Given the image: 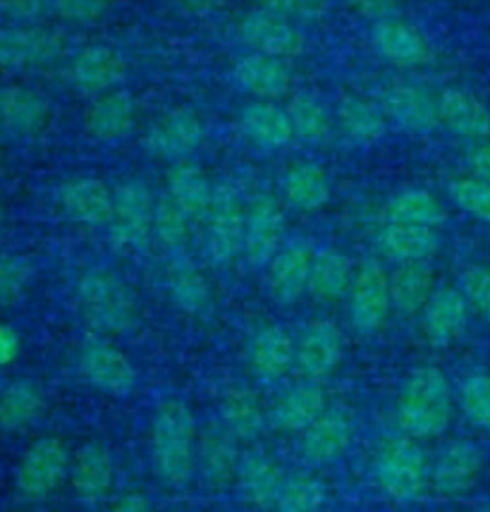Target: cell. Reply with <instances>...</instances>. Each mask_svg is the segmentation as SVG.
Listing matches in <instances>:
<instances>
[{
  "mask_svg": "<svg viewBox=\"0 0 490 512\" xmlns=\"http://www.w3.org/2000/svg\"><path fill=\"white\" fill-rule=\"evenodd\" d=\"M347 8L357 12L359 17H366L373 24L395 17L397 12V0H345Z\"/></svg>",
  "mask_w": 490,
  "mask_h": 512,
  "instance_id": "obj_53",
  "label": "cell"
},
{
  "mask_svg": "<svg viewBox=\"0 0 490 512\" xmlns=\"http://www.w3.org/2000/svg\"><path fill=\"white\" fill-rule=\"evenodd\" d=\"M70 472V450L60 438L46 436L34 441L22 455L15 472V489L29 503L51 498Z\"/></svg>",
  "mask_w": 490,
  "mask_h": 512,
  "instance_id": "obj_5",
  "label": "cell"
},
{
  "mask_svg": "<svg viewBox=\"0 0 490 512\" xmlns=\"http://www.w3.org/2000/svg\"><path fill=\"white\" fill-rule=\"evenodd\" d=\"M294 130V139L302 144L318 146L330 137V113L326 103L311 91H297L285 106Z\"/></svg>",
  "mask_w": 490,
  "mask_h": 512,
  "instance_id": "obj_41",
  "label": "cell"
},
{
  "mask_svg": "<svg viewBox=\"0 0 490 512\" xmlns=\"http://www.w3.org/2000/svg\"><path fill=\"white\" fill-rule=\"evenodd\" d=\"M392 309L390 276L378 259H364L349 290V321L359 335L381 331Z\"/></svg>",
  "mask_w": 490,
  "mask_h": 512,
  "instance_id": "obj_9",
  "label": "cell"
},
{
  "mask_svg": "<svg viewBox=\"0 0 490 512\" xmlns=\"http://www.w3.org/2000/svg\"><path fill=\"white\" fill-rule=\"evenodd\" d=\"M32 261L15 252H0V307H10L27 292L32 280Z\"/></svg>",
  "mask_w": 490,
  "mask_h": 512,
  "instance_id": "obj_48",
  "label": "cell"
},
{
  "mask_svg": "<svg viewBox=\"0 0 490 512\" xmlns=\"http://www.w3.org/2000/svg\"><path fill=\"white\" fill-rule=\"evenodd\" d=\"M283 197L292 209L314 213L330 201L328 173L318 163L299 161L283 175Z\"/></svg>",
  "mask_w": 490,
  "mask_h": 512,
  "instance_id": "obj_37",
  "label": "cell"
},
{
  "mask_svg": "<svg viewBox=\"0 0 490 512\" xmlns=\"http://www.w3.org/2000/svg\"><path fill=\"white\" fill-rule=\"evenodd\" d=\"M479 512H490V505H486V508H481Z\"/></svg>",
  "mask_w": 490,
  "mask_h": 512,
  "instance_id": "obj_59",
  "label": "cell"
},
{
  "mask_svg": "<svg viewBox=\"0 0 490 512\" xmlns=\"http://www.w3.org/2000/svg\"><path fill=\"white\" fill-rule=\"evenodd\" d=\"M110 512H153V505L144 493L134 491V493H127V496H122Z\"/></svg>",
  "mask_w": 490,
  "mask_h": 512,
  "instance_id": "obj_56",
  "label": "cell"
},
{
  "mask_svg": "<svg viewBox=\"0 0 490 512\" xmlns=\"http://www.w3.org/2000/svg\"><path fill=\"white\" fill-rule=\"evenodd\" d=\"M354 261L333 247L316 249L309 273V295L318 302H338L349 295L354 283Z\"/></svg>",
  "mask_w": 490,
  "mask_h": 512,
  "instance_id": "obj_32",
  "label": "cell"
},
{
  "mask_svg": "<svg viewBox=\"0 0 490 512\" xmlns=\"http://www.w3.org/2000/svg\"><path fill=\"white\" fill-rule=\"evenodd\" d=\"M232 79L242 91L256 96V101H275L290 94L294 72L283 58L249 53L232 67Z\"/></svg>",
  "mask_w": 490,
  "mask_h": 512,
  "instance_id": "obj_22",
  "label": "cell"
},
{
  "mask_svg": "<svg viewBox=\"0 0 490 512\" xmlns=\"http://www.w3.org/2000/svg\"><path fill=\"white\" fill-rule=\"evenodd\" d=\"M168 197L187 213L192 221H201L206 218L208 209L213 201V185L204 173V168L194 161H177L173 168L168 170Z\"/></svg>",
  "mask_w": 490,
  "mask_h": 512,
  "instance_id": "obj_33",
  "label": "cell"
},
{
  "mask_svg": "<svg viewBox=\"0 0 490 512\" xmlns=\"http://www.w3.org/2000/svg\"><path fill=\"white\" fill-rule=\"evenodd\" d=\"M285 211L273 194L261 192L251 197L244 225L242 256L254 268H268L285 245Z\"/></svg>",
  "mask_w": 490,
  "mask_h": 512,
  "instance_id": "obj_10",
  "label": "cell"
},
{
  "mask_svg": "<svg viewBox=\"0 0 490 512\" xmlns=\"http://www.w3.org/2000/svg\"><path fill=\"white\" fill-rule=\"evenodd\" d=\"M436 292V273L428 261H409L397 264L390 273V297L392 309L400 314H416L426 307Z\"/></svg>",
  "mask_w": 490,
  "mask_h": 512,
  "instance_id": "obj_36",
  "label": "cell"
},
{
  "mask_svg": "<svg viewBox=\"0 0 490 512\" xmlns=\"http://www.w3.org/2000/svg\"><path fill=\"white\" fill-rule=\"evenodd\" d=\"M385 120L404 132L426 134L440 123L438 99L416 84H390L381 94Z\"/></svg>",
  "mask_w": 490,
  "mask_h": 512,
  "instance_id": "obj_18",
  "label": "cell"
},
{
  "mask_svg": "<svg viewBox=\"0 0 490 512\" xmlns=\"http://www.w3.org/2000/svg\"><path fill=\"white\" fill-rule=\"evenodd\" d=\"M459 292L469 302L471 312H476L483 321L490 323V266L471 264L459 273Z\"/></svg>",
  "mask_w": 490,
  "mask_h": 512,
  "instance_id": "obj_49",
  "label": "cell"
},
{
  "mask_svg": "<svg viewBox=\"0 0 490 512\" xmlns=\"http://www.w3.org/2000/svg\"><path fill=\"white\" fill-rule=\"evenodd\" d=\"M79 371L84 381L101 393L125 398L137 386V369L130 357L101 338H91L79 350Z\"/></svg>",
  "mask_w": 490,
  "mask_h": 512,
  "instance_id": "obj_11",
  "label": "cell"
},
{
  "mask_svg": "<svg viewBox=\"0 0 490 512\" xmlns=\"http://www.w3.org/2000/svg\"><path fill=\"white\" fill-rule=\"evenodd\" d=\"M113 0H51V10L63 22L91 24L101 20L110 10Z\"/></svg>",
  "mask_w": 490,
  "mask_h": 512,
  "instance_id": "obj_51",
  "label": "cell"
},
{
  "mask_svg": "<svg viewBox=\"0 0 490 512\" xmlns=\"http://www.w3.org/2000/svg\"><path fill=\"white\" fill-rule=\"evenodd\" d=\"M378 247L395 264L428 261L440 249V237L436 228L388 221L381 235H378Z\"/></svg>",
  "mask_w": 490,
  "mask_h": 512,
  "instance_id": "obj_35",
  "label": "cell"
},
{
  "mask_svg": "<svg viewBox=\"0 0 490 512\" xmlns=\"http://www.w3.org/2000/svg\"><path fill=\"white\" fill-rule=\"evenodd\" d=\"M72 489L84 505H98L113 489L115 467L108 448L101 443H87L77 450L70 467Z\"/></svg>",
  "mask_w": 490,
  "mask_h": 512,
  "instance_id": "obj_27",
  "label": "cell"
},
{
  "mask_svg": "<svg viewBox=\"0 0 490 512\" xmlns=\"http://www.w3.org/2000/svg\"><path fill=\"white\" fill-rule=\"evenodd\" d=\"M240 127L251 144L263 151H280L292 144L290 115L273 101H251L240 111Z\"/></svg>",
  "mask_w": 490,
  "mask_h": 512,
  "instance_id": "obj_30",
  "label": "cell"
},
{
  "mask_svg": "<svg viewBox=\"0 0 490 512\" xmlns=\"http://www.w3.org/2000/svg\"><path fill=\"white\" fill-rule=\"evenodd\" d=\"M297 359V340L283 326H263L249 343V364L261 383H278Z\"/></svg>",
  "mask_w": 490,
  "mask_h": 512,
  "instance_id": "obj_26",
  "label": "cell"
},
{
  "mask_svg": "<svg viewBox=\"0 0 490 512\" xmlns=\"http://www.w3.org/2000/svg\"><path fill=\"white\" fill-rule=\"evenodd\" d=\"M457 405L474 429L490 434V374L471 371L464 376L457 390Z\"/></svg>",
  "mask_w": 490,
  "mask_h": 512,
  "instance_id": "obj_45",
  "label": "cell"
},
{
  "mask_svg": "<svg viewBox=\"0 0 490 512\" xmlns=\"http://www.w3.org/2000/svg\"><path fill=\"white\" fill-rule=\"evenodd\" d=\"M180 3V8L187 12V15H194V17H206L211 15V12H216L218 8H223L228 0H177Z\"/></svg>",
  "mask_w": 490,
  "mask_h": 512,
  "instance_id": "obj_57",
  "label": "cell"
},
{
  "mask_svg": "<svg viewBox=\"0 0 490 512\" xmlns=\"http://www.w3.org/2000/svg\"><path fill=\"white\" fill-rule=\"evenodd\" d=\"M326 508V486L311 474H292L285 477L283 489H280L278 512H323Z\"/></svg>",
  "mask_w": 490,
  "mask_h": 512,
  "instance_id": "obj_46",
  "label": "cell"
},
{
  "mask_svg": "<svg viewBox=\"0 0 490 512\" xmlns=\"http://www.w3.org/2000/svg\"><path fill=\"white\" fill-rule=\"evenodd\" d=\"M196 457L199 441L192 410L180 398L163 400L151 424V460L158 479L168 486L187 484L196 469Z\"/></svg>",
  "mask_w": 490,
  "mask_h": 512,
  "instance_id": "obj_1",
  "label": "cell"
},
{
  "mask_svg": "<svg viewBox=\"0 0 490 512\" xmlns=\"http://www.w3.org/2000/svg\"><path fill=\"white\" fill-rule=\"evenodd\" d=\"M70 75L79 91L91 96H103L108 91H115L125 82L127 63L118 48L94 44L82 48L72 58Z\"/></svg>",
  "mask_w": 490,
  "mask_h": 512,
  "instance_id": "obj_19",
  "label": "cell"
},
{
  "mask_svg": "<svg viewBox=\"0 0 490 512\" xmlns=\"http://www.w3.org/2000/svg\"><path fill=\"white\" fill-rule=\"evenodd\" d=\"M65 36L41 24L0 27V67L22 72L46 67L63 56Z\"/></svg>",
  "mask_w": 490,
  "mask_h": 512,
  "instance_id": "obj_8",
  "label": "cell"
},
{
  "mask_svg": "<svg viewBox=\"0 0 490 512\" xmlns=\"http://www.w3.org/2000/svg\"><path fill=\"white\" fill-rule=\"evenodd\" d=\"M452 407L455 393L443 369L419 367L409 374L397 400V422L416 441L438 438L452 422Z\"/></svg>",
  "mask_w": 490,
  "mask_h": 512,
  "instance_id": "obj_2",
  "label": "cell"
},
{
  "mask_svg": "<svg viewBox=\"0 0 490 512\" xmlns=\"http://www.w3.org/2000/svg\"><path fill=\"white\" fill-rule=\"evenodd\" d=\"M60 211L72 223L101 228L113 218V190L101 178H72L58 192Z\"/></svg>",
  "mask_w": 490,
  "mask_h": 512,
  "instance_id": "obj_20",
  "label": "cell"
},
{
  "mask_svg": "<svg viewBox=\"0 0 490 512\" xmlns=\"http://www.w3.org/2000/svg\"><path fill=\"white\" fill-rule=\"evenodd\" d=\"M328 410L326 393L318 386V381H302L287 388L271 410V422L275 429L302 434L311 424Z\"/></svg>",
  "mask_w": 490,
  "mask_h": 512,
  "instance_id": "obj_28",
  "label": "cell"
},
{
  "mask_svg": "<svg viewBox=\"0 0 490 512\" xmlns=\"http://www.w3.org/2000/svg\"><path fill=\"white\" fill-rule=\"evenodd\" d=\"M378 489L395 503H412L431 484V465L416 438H390L373 462Z\"/></svg>",
  "mask_w": 490,
  "mask_h": 512,
  "instance_id": "obj_4",
  "label": "cell"
},
{
  "mask_svg": "<svg viewBox=\"0 0 490 512\" xmlns=\"http://www.w3.org/2000/svg\"><path fill=\"white\" fill-rule=\"evenodd\" d=\"M237 36L251 53L290 60L304 51V34L287 17L268 10H251L237 24Z\"/></svg>",
  "mask_w": 490,
  "mask_h": 512,
  "instance_id": "obj_12",
  "label": "cell"
},
{
  "mask_svg": "<svg viewBox=\"0 0 490 512\" xmlns=\"http://www.w3.org/2000/svg\"><path fill=\"white\" fill-rule=\"evenodd\" d=\"M153 209L156 199L144 180L132 178L113 190V218L110 240L122 249L139 252L153 237Z\"/></svg>",
  "mask_w": 490,
  "mask_h": 512,
  "instance_id": "obj_7",
  "label": "cell"
},
{
  "mask_svg": "<svg viewBox=\"0 0 490 512\" xmlns=\"http://www.w3.org/2000/svg\"><path fill=\"white\" fill-rule=\"evenodd\" d=\"M51 10V0H0V15L15 24H36Z\"/></svg>",
  "mask_w": 490,
  "mask_h": 512,
  "instance_id": "obj_52",
  "label": "cell"
},
{
  "mask_svg": "<svg viewBox=\"0 0 490 512\" xmlns=\"http://www.w3.org/2000/svg\"><path fill=\"white\" fill-rule=\"evenodd\" d=\"M139 106L130 91H108L91 103L87 115H84V127L96 142L118 144L125 142L137 127Z\"/></svg>",
  "mask_w": 490,
  "mask_h": 512,
  "instance_id": "obj_21",
  "label": "cell"
},
{
  "mask_svg": "<svg viewBox=\"0 0 490 512\" xmlns=\"http://www.w3.org/2000/svg\"><path fill=\"white\" fill-rule=\"evenodd\" d=\"M471 307L459 288H438L421 309V331L436 347L450 345L469 323Z\"/></svg>",
  "mask_w": 490,
  "mask_h": 512,
  "instance_id": "obj_25",
  "label": "cell"
},
{
  "mask_svg": "<svg viewBox=\"0 0 490 512\" xmlns=\"http://www.w3.org/2000/svg\"><path fill=\"white\" fill-rule=\"evenodd\" d=\"M168 292L175 307L189 316H204L213 307L211 285L187 252L170 256Z\"/></svg>",
  "mask_w": 490,
  "mask_h": 512,
  "instance_id": "obj_31",
  "label": "cell"
},
{
  "mask_svg": "<svg viewBox=\"0 0 490 512\" xmlns=\"http://www.w3.org/2000/svg\"><path fill=\"white\" fill-rule=\"evenodd\" d=\"M218 412L223 429L237 441H254L266 429V412L259 395L247 386H230L225 390Z\"/></svg>",
  "mask_w": 490,
  "mask_h": 512,
  "instance_id": "obj_34",
  "label": "cell"
},
{
  "mask_svg": "<svg viewBox=\"0 0 490 512\" xmlns=\"http://www.w3.org/2000/svg\"><path fill=\"white\" fill-rule=\"evenodd\" d=\"M440 123L471 144L490 139V108L467 89L445 87L438 96Z\"/></svg>",
  "mask_w": 490,
  "mask_h": 512,
  "instance_id": "obj_24",
  "label": "cell"
},
{
  "mask_svg": "<svg viewBox=\"0 0 490 512\" xmlns=\"http://www.w3.org/2000/svg\"><path fill=\"white\" fill-rule=\"evenodd\" d=\"M447 197L474 221L490 225V182H483L474 175L455 178L447 182Z\"/></svg>",
  "mask_w": 490,
  "mask_h": 512,
  "instance_id": "obj_47",
  "label": "cell"
},
{
  "mask_svg": "<svg viewBox=\"0 0 490 512\" xmlns=\"http://www.w3.org/2000/svg\"><path fill=\"white\" fill-rule=\"evenodd\" d=\"M22 338L8 323H0V367H8L20 357Z\"/></svg>",
  "mask_w": 490,
  "mask_h": 512,
  "instance_id": "obj_55",
  "label": "cell"
},
{
  "mask_svg": "<svg viewBox=\"0 0 490 512\" xmlns=\"http://www.w3.org/2000/svg\"><path fill=\"white\" fill-rule=\"evenodd\" d=\"M51 115V103L41 91L24 84L0 87V127L12 134H36Z\"/></svg>",
  "mask_w": 490,
  "mask_h": 512,
  "instance_id": "obj_29",
  "label": "cell"
},
{
  "mask_svg": "<svg viewBox=\"0 0 490 512\" xmlns=\"http://www.w3.org/2000/svg\"><path fill=\"white\" fill-rule=\"evenodd\" d=\"M189 228H192V218L168 194L156 201V209H153V240L168 252V256L187 252Z\"/></svg>",
  "mask_w": 490,
  "mask_h": 512,
  "instance_id": "obj_44",
  "label": "cell"
},
{
  "mask_svg": "<svg viewBox=\"0 0 490 512\" xmlns=\"http://www.w3.org/2000/svg\"><path fill=\"white\" fill-rule=\"evenodd\" d=\"M342 352H345V343H342L340 328L333 321L316 319L306 323L299 333L294 364L309 381H321L338 369Z\"/></svg>",
  "mask_w": 490,
  "mask_h": 512,
  "instance_id": "obj_15",
  "label": "cell"
},
{
  "mask_svg": "<svg viewBox=\"0 0 490 512\" xmlns=\"http://www.w3.org/2000/svg\"><path fill=\"white\" fill-rule=\"evenodd\" d=\"M3 216H5V209H3V199H0V223H3Z\"/></svg>",
  "mask_w": 490,
  "mask_h": 512,
  "instance_id": "obj_58",
  "label": "cell"
},
{
  "mask_svg": "<svg viewBox=\"0 0 490 512\" xmlns=\"http://www.w3.org/2000/svg\"><path fill=\"white\" fill-rule=\"evenodd\" d=\"M232 441L235 438L225 429H220L199 443L196 467L201 469V477H204L206 484L216 486V489L228 484L240 469V460H237V450L232 446Z\"/></svg>",
  "mask_w": 490,
  "mask_h": 512,
  "instance_id": "obj_42",
  "label": "cell"
},
{
  "mask_svg": "<svg viewBox=\"0 0 490 512\" xmlns=\"http://www.w3.org/2000/svg\"><path fill=\"white\" fill-rule=\"evenodd\" d=\"M385 213L392 223L426 225V228H438L447 218L443 204L431 192L419 190V187L397 192L385 206Z\"/></svg>",
  "mask_w": 490,
  "mask_h": 512,
  "instance_id": "obj_43",
  "label": "cell"
},
{
  "mask_svg": "<svg viewBox=\"0 0 490 512\" xmlns=\"http://www.w3.org/2000/svg\"><path fill=\"white\" fill-rule=\"evenodd\" d=\"M44 390L29 379L10 381L0 390V429L5 434L29 429L44 412Z\"/></svg>",
  "mask_w": 490,
  "mask_h": 512,
  "instance_id": "obj_39",
  "label": "cell"
},
{
  "mask_svg": "<svg viewBox=\"0 0 490 512\" xmlns=\"http://www.w3.org/2000/svg\"><path fill=\"white\" fill-rule=\"evenodd\" d=\"M256 8L297 22H318L328 15V0H256Z\"/></svg>",
  "mask_w": 490,
  "mask_h": 512,
  "instance_id": "obj_50",
  "label": "cell"
},
{
  "mask_svg": "<svg viewBox=\"0 0 490 512\" xmlns=\"http://www.w3.org/2000/svg\"><path fill=\"white\" fill-rule=\"evenodd\" d=\"M467 168L469 175L483 182H490V139L474 142L467 151Z\"/></svg>",
  "mask_w": 490,
  "mask_h": 512,
  "instance_id": "obj_54",
  "label": "cell"
},
{
  "mask_svg": "<svg viewBox=\"0 0 490 512\" xmlns=\"http://www.w3.org/2000/svg\"><path fill=\"white\" fill-rule=\"evenodd\" d=\"M0 134H3V127H0Z\"/></svg>",
  "mask_w": 490,
  "mask_h": 512,
  "instance_id": "obj_60",
  "label": "cell"
},
{
  "mask_svg": "<svg viewBox=\"0 0 490 512\" xmlns=\"http://www.w3.org/2000/svg\"><path fill=\"white\" fill-rule=\"evenodd\" d=\"M354 419L347 410L333 407L316 419L309 429L299 434V453L311 465H330L338 462L352 446Z\"/></svg>",
  "mask_w": 490,
  "mask_h": 512,
  "instance_id": "obj_16",
  "label": "cell"
},
{
  "mask_svg": "<svg viewBox=\"0 0 490 512\" xmlns=\"http://www.w3.org/2000/svg\"><path fill=\"white\" fill-rule=\"evenodd\" d=\"M201 142H204V123L199 113L189 106H177L151 127L144 146L151 156L177 163L187 161Z\"/></svg>",
  "mask_w": 490,
  "mask_h": 512,
  "instance_id": "obj_13",
  "label": "cell"
},
{
  "mask_svg": "<svg viewBox=\"0 0 490 512\" xmlns=\"http://www.w3.org/2000/svg\"><path fill=\"white\" fill-rule=\"evenodd\" d=\"M237 479L251 505L259 510H275L280 489H283L285 477L278 462L268 455H247L240 460Z\"/></svg>",
  "mask_w": 490,
  "mask_h": 512,
  "instance_id": "obj_38",
  "label": "cell"
},
{
  "mask_svg": "<svg viewBox=\"0 0 490 512\" xmlns=\"http://www.w3.org/2000/svg\"><path fill=\"white\" fill-rule=\"evenodd\" d=\"M371 44L385 63L395 67H419L431 56L426 36L397 15L373 24Z\"/></svg>",
  "mask_w": 490,
  "mask_h": 512,
  "instance_id": "obj_23",
  "label": "cell"
},
{
  "mask_svg": "<svg viewBox=\"0 0 490 512\" xmlns=\"http://www.w3.org/2000/svg\"><path fill=\"white\" fill-rule=\"evenodd\" d=\"M338 123L345 137L357 146H371L381 142L388 132V120L376 103L361 96H345L338 103Z\"/></svg>",
  "mask_w": 490,
  "mask_h": 512,
  "instance_id": "obj_40",
  "label": "cell"
},
{
  "mask_svg": "<svg viewBox=\"0 0 490 512\" xmlns=\"http://www.w3.org/2000/svg\"><path fill=\"white\" fill-rule=\"evenodd\" d=\"M206 256L213 266H230L244 247L247 209L232 185H220L213 192L211 209L206 213Z\"/></svg>",
  "mask_w": 490,
  "mask_h": 512,
  "instance_id": "obj_6",
  "label": "cell"
},
{
  "mask_svg": "<svg viewBox=\"0 0 490 512\" xmlns=\"http://www.w3.org/2000/svg\"><path fill=\"white\" fill-rule=\"evenodd\" d=\"M79 307L94 331L125 335L139 321V307L130 285L110 268H89L77 285Z\"/></svg>",
  "mask_w": 490,
  "mask_h": 512,
  "instance_id": "obj_3",
  "label": "cell"
},
{
  "mask_svg": "<svg viewBox=\"0 0 490 512\" xmlns=\"http://www.w3.org/2000/svg\"><path fill=\"white\" fill-rule=\"evenodd\" d=\"M316 247L306 237H294L268 264V292L278 304H294L309 290V273Z\"/></svg>",
  "mask_w": 490,
  "mask_h": 512,
  "instance_id": "obj_14",
  "label": "cell"
},
{
  "mask_svg": "<svg viewBox=\"0 0 490 512\" xmlns=\"http://www.w3.org/2000/svg\"><path fill=\"white\" fill-rule=\"evenodd\" d=\"M483 472V450L474 441H450L431 465V486L440 496H462Z\"/></svg>",
  "mask_w": 490,
  "mask_h": 512,
  "instance_id": "obj_17",
  "label": "cell"
}]
</instances>
